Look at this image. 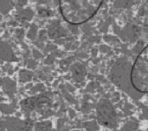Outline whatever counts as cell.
<instances>
[{"mask_svg": "<svg viewBox=\"0 0 148 131\" xmlns=\"http://www.w3.org/2000/svg\"><path fill=\"white\" fill-rule=\"evenodd\" d=\"M33 77V73L29 70H22L19 72V81L21 83H26L29 82L32 79Z\"/></svg>", "mask_w": 148, "mask_h": 131, "instance_id": "cell-7", "label": "cell"}, {"mask_svg": "<svg viewBox=\"0 0 148 131\" xmlns=\"http://www.w3.org/2000/svg\"><path fill=\"white\" fill-rule=\"evenodd\" d=\"M0 60L5 62L17 61L11 46L3 41H0Z\"/></svg>", "mask_w": 148, "mask_h": 131, "instance_id": "cell-4", "label": "cell"}, {"mask_svg": "<svg viewBox=\"0 0 148 131\" xmlns=\"http://www.w3.org/2000/svg\"><path fill=\"white\" fill-rule=\"evenodd\" d=\"M3 81H4V85H5V90L7 91V94L12 97V95L16 92V83L10 78H4Z\"/></svg>", "mask_w": 148, "mask_h": 131, "instance_id": "cell-6", "label": "cell"}, {"mask_svg": "<svg viewBox=\"0 0 148 131\" xmlns=\"http://www.w3.org/2000/svg\"><path fill=\"white\" fill-rule=\"evenodd\" d=\"M105 0H59L62 18L71 25H81L90 21Z\"/></svg>", "mask_w": 148, "mask_h": 131, "instance_id": "cell-1", "label": "cell"}, {"mask_svg": "<svg viewBox=\"0 0 148 131\" xmlns=\"http://www.w3.org/2000/svg\"><path fill=\"white\" fill-rule=\"evenodd\" d=\"M130 83L137 92L148 94V43L138 54L132 65Z\"/></svg>", "mask_w": 148, "mask_h": 131, "instance_id": "cell-2", "label": "cell"}, {"mask_svg": "<svg viewBox=\"0 0 148 131\" xmlns=\"http://www.w3.org/2000/svg\"><path fill=\"white\" fill-rule=\"evenodd\" d=\"M0 110L3 114H11L14 112V110L7 104H0Z\"/></svg>", "mask_w": 148, "mask_h": 131, "instance_id": "cell-8", "label": "cell"}, {"mask_svg": "<svg viewBox=\"0 0 148 131\" xmlns=\"http://www.w3.org/2000/svg\"><path fill=\"white\" fill-rule=\"evenodd\" d=\"M34 125V121L30 118L22 120L17 117H9L0 122V126L7 131H33Z\"/></svg>", "mask_w": 148, "mask_h": 131, "instance_id": "cell-3", "label": "cell"}, {"mask_svg": "<svg viewBox=\"0 0 148 131\" xmlns=\"http://www.w3.org/2000/svg\"><path fill=\"white\" fill-rule=\"evenodd\" d=\"M42 97H29V98H26L24 100H23L20 104H21V107L22 109L25 111V112H31L32 110L37 109V106H38V103L40 102V99H41Z\"/></svg>", "mask_w": 148, "mask_h": 131, "instance_id": "cell-5", "label": "cell"}]
</instances>
